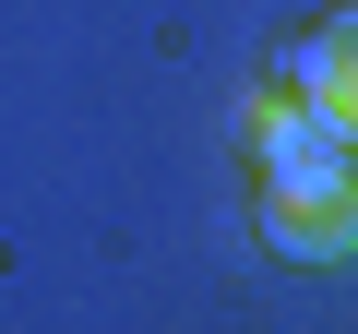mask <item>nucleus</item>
Returning <instances> with one entry per match:
<instances>
[{"instance_id":"1","label":"nucleus","mask_w":358,"mask_h":334,"mask_svg":"<svg viewBox=\"0 0 358 334\" xmlns=\"http://www.w3.org/2000/svg\"><path fill=\"white\" fill-rule=\"evenodd\" d=\"M287 96H299V108H322V119H346V108H358V48H346V24H310V36L287 48Z\"/></svg>"},{"instance_id":"2","label":"nucleus","mask_w":358,"mask_h":334,"mask_svg":"<svg viewBox=\"0 0 358 334\" xmlns=\"http://www.w3.org/2000/svg\"><path fill=\"white\" fill-rule=\"evenodd\" d=\"M263 239L287 251V263H346V203H263Z\"/></svg>"}]
</instances>
